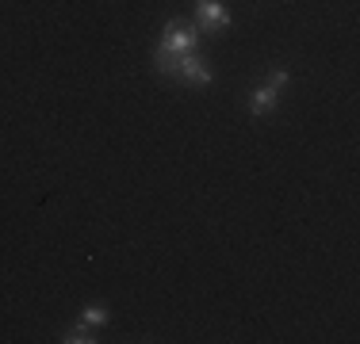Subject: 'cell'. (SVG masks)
I'll return each instance as SVG.
<instances>
[{"label":"cell","instance_id":"cell-1","mask_svg":"<svg viewBox=\"0 0 360 344\" xmlns=\"http://www.w3.org/2000/svg\"><path fill=\"white\" fill-rule=\"evenodd\" d=\"M192 50H200V27H195L192 20H184V15H169L165 27H161V42H158V50H153V69H158V73H169V65H173L176 58L192 54Z\"/></svg>","mask_w":360,"mask_h":344},{"label":"cell","instance_id":"cell-2","mask_svg":"<svg viewBox=\"0 0 360 344\" xmlns=\"http://www.w3.org/2000/svg\"><path fill=\"white\" fill-rule=\"evenodd\" d=\"M288 81H291V73L284 65L280 69H272L269 77H264L261 84H257V88L250 92V115L253 119H264V115H272V111L280 107V92L288 88Z\"/></svg>","mask_w":360,"mask_h":344},{"label":"cell","instance_id":"cell-3","mask_svg":"<svg viewBox=\"0 0 360 344\" xmlns=\"http://www.w3.org/2000/svg\"><path fill=\"white\" fill-rule=\"evenodd\" d=\"M165 77H173V81H180V84H192V88H207V84H215V73H211L207 58H203L200 50L176 58V62L169 65Z\"/></svg>","mask_w":360,"mask_h":344},{"label":"cell","instance_id":"cell-4","mask_svg":"<svg viewBox=\"0 0 360 344\" xmlns=\"http://www.w3.org/2000/svg\"><path fill=\"white\" fill-rule=\"evenodd\" d=\"M195 8V27H200V34H222L230 27V8L222 4V0H192Z\"/></svg>","mask_w":360,"mask_h":344},{"label":"cell","instance_id":"cell-5","mask_svg":"<svg viewBox=\"0 0 360 344\" xmlns=\"http://www.w3.org/2000/svg\"><path fill=\"white\" fill-rule=\"evenodd\" d=\"M81 322L89 325V329H104V325L111 322V310L104 303H89V306L81 310Z\"/></svg>","mask_w":360,"mask_h":344},{"label":"cell","instance_id":"cell-6","mask_svg":"<svg viewBox=\"0 0 360 344\" xmlns=\"http://www.w3.org/2000/svg\"><path fill=\"white\" fill-rule=\"evenodd\" d=\"M62 344H96V329H89L84 322H77L62 333Z\"/></svg>","mask_w":360,"mask_h":344}]
</instances>
